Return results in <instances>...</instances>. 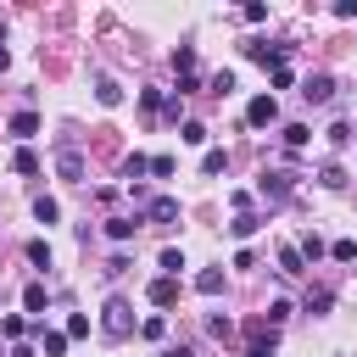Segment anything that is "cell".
<instances>
[{
    "label": "cell",
    "mask_w": 357,
    "mask_h": 357,
    "mask_svg": "<svg viewBox=\"0 0 357 357\" xmlns=\"http://www.w3.org/2000/svg\"><path fill=\"white\" fill-rule=\"evenodd\" d=\"M100 324H106V335H112V340H123V335L134 329V307H128L123 296H112V301H106V318H100Z\"/></svg>",
    "instance_id": "6da1fadb"
},
{
    "label": "cell",
    "mask_w": 357,
    "mask_h": 357,
    "mask_svg": "<svg viewBox=\"0 0 357 357\" xmlns=\"http://www.w3.org/2000/svg\"><path fill=\"white\" fill-rule=\"evenodd\" d=\"M245 56H251V61H262V67H279L290 50H284V45H268V39H251V45H245Z\"/></svg>",
    "instance_id": "7a4b0ae2"
},
{
    "label": "cell",
    "mask_w": 357,
    "mask_h": 357,
    "mask_svg": "<svg viewBox=\"0 0 357 357\" xmlns=\"http://www.w3.org/2000/svg\"><path fill=\"white\" fill-rule=\"evenodd\" d=\"M245 117H251V123H257V128H268V123H273V117H279V100H273V95H257V100H251V106H245Z\"/></svg>",
    "instance_id": "3957f363"
},
{
    "label": "cell",
    "mask_w": 357,
    "mask_h": 357,
    "mask_svg": "<svg viewBox=\"0 0 357 357\" xmlns=\"http://www.w3.org/2000/svg\"><path fill=\"white\" fill-rule=\"evenodd\" d=\"M301 95H307V100H318V106H324V100H329V95H335V78H329V73H312V78H307V84H301Z\"/></svg>",
    "instance_id": "277c9868"
},
{
    "label": "cell",
    "mask_w": 357,
    "mask_h": 357,
    "mask_svg": "<svg viewBox=\"0 0 357 357\" xmlns=\"http://www.w3.org/2000/svg\"><path fill=\"white\" fill-rule=\"evenodd\" d=\"M145 296H151L156 307H173V301H178V279H167V273H162V279H151V290H145Z\"/></svg>",
    "instance_id": "5b68a950"
},
{
    "label": "cell",
    "mask_w": 357,
    "mask_h": 357,
    "mask_svg": "<svg viewBox=\"0 0 357 357\" xmlns=\"http://www.w3.org/2000/svg\"><path fill=\"white\" fill-rule=\"evenodd\" d=\"M95 100H100V106H117V100H123V84H117V78H95Z\"/></svg>",
    "instance_id": "8992f818"
},
{
    "label": "cell",
    "mask_w": 357,
    "mask_h": 357,
    "mask_svg": "<svg viewBox=\"0 0 357 357\" xmlns=\"http://www.w3.org/2000/svg\"><path fill=\"white\" fill-rule=\"evenodd\" d=\"M56 167H61V178H73V184L84 178V156H78V151H61V156H56Z\"/></svg>",
    "instance_id": "52a82bcc"
},
{
    "label": "cell",
    "mask_w": 357,
    "mask_h": 357,
    "mask_svg": "<svg viewBox=\"0 0 357 357\" xmlns=\"http://www.w3.org/2000/svg\"><path fill=\"white\" fill-rule=\"evenodd\" d=\"M151 218H156V223H173V218H178V201H173V195H156V201H151Z\"/></svg>",
    "instance_id": "ba28073f"
},
{
    "label": "cell",
    "mask_w": 357,
    "mask_h": 357,
    "mask_svg": "<svg viewBox=\"0 0 357 357\" xmlns=\"http://www.w3.org/2000/svg\"><path fill=\"white\" fill-rule=\"evenodd\" d=\"M195 290H201V296H218V290H223V273H218V268H201V273H195Z\"/></svg>",
    "instance_id": "9c48e42d"
},
{
    "label": "cell",
    "mask_w": 357,
    "mask_h": 357,
    "mask_svg": "<svg viewBox=\"0 0 357 357\" xmlns=\"http://www.w3.org/2000/svg\"><path fill=\"white\" fill-rule=\"evenodd\" d=\"M33 128H39V112H17V117H11V134H17V139H28Z\"/></svg>",
    "instance_id": "30bf717a"
},
{
    "label": "cell",
    "mask_w": 357,
    "mask_h": 357,
    "mask_svg": "<svg viewBox=\"0 0 357 357\" xmlns=\"http://www.w3.org/2000/svg\"><path fill=\"white\" fill-rule=\"evenodd\" d=\"M318 184H324V190H340V184H346L340 162H324V167H318Z\"/></svg>",
    "instance_id": "8fae6325"
},
{
    "label": "cell",
    "mask_w": 357,
    "mask_h": 357,
    "mask_svg": "<svg viewBox=\"0 0 357 357\" xmlns=\"http://www.w3.org/2000/svg\"><path fill=\"white\" fill-rule=\"evenodd\" d=\"M262 195H290V173H262Z\"/></svg>",
    "instance_id": "7c38bea8"
},
{
    "label": "cell",
    "mask_w": 357,
    "mask_h": 357,
    "mask_svg": "<svg viewBox=\"0 0 357 357\" xmlns=\"http://www.w3.org/2000/svg\"><path fill=\"white\" fill-rule=\"evenodd\" d=\"M134 229H139V218H112V223H106L112 240H134Z\"/></svg>",
    "instance_id": "4fadbf2b"
},
{
    "label": "cell",
    "mask_w": 357,
    "mask_h": 357,
    "mask_svg": "<svg viewBox=\"0 0 357 357\" xmlns=\"http://www.w3.org/2000/svg\"><path fill=\"white\" fill-rule=\"evenodd\" d=\"M45 301H50L45 284H28V290H22V307H28V312H45Z\"/></svg>",
    "instance_id": "5bb4252c"
},
{
    "label": "cell",
    "mask_w": 357,
    "mask_h": 357,
    "mask_svg": "<svg viewBox=\"0 0 357 357\" xmlns=\"http://www.w3.org/2000/svg\"><path fill=\"white\" fill-rule=\"evenodd\" d=\"M39 346H45V357H61V351H67V335H56V329H39Z\"/></svg>",
    "instance_id": "9a60e30c"
},
{
    "label": "cell",
    "mask_w": 357,
    "mask_h": 357,
    "mask_svg": "<svg viewBox=\"0 0 357 357\" xmlns=\"http://www.w3.org/2000/svg\"><path fill=\"white\" fill-rule=\"evenodd\" d=\"M33 218H39V223H56V218H61V206H56L50 195H39V201H33Z\"/></svg>",
    "instance_id": "2e32d148"
},
{
    "label": "cell",
    "mask_w": 357,
    "mask_h": 357,
    "mask_svg": "<svg viewBox=\"0 0 357 357\" xmlns=\"http://www.w3.org/2000/svg\"><path fill=\"white\" fill-rule=\"evenodd\" d=\"M279 273H301V251L296 245H279Z\"/></svg>",
    "instance_id": "e0dca14e"
},
{
    "label": "cell",
    "mask_w": 357,
    "mask_h": 357,
    "mask_svg": "<svg viewBox=\"0 0 357 357\" xmlns=\"http://www.w3.org/2000/svg\"><path fill=\"white\" fill-rule=\"evenodd\" d=\"M11 167H17V173H39V156H33V151H28V145H22V151H17V156H11Z\"/></svg>",
    "instance_id": "ac0fdd59"
},
{
    "label": "cell",
    "mask_w": 357,
    "mask_h": 357,
    "mask_svg": "<svg viewBox=\"0 0 357 357\" xmlns=\"http://www.w3.org/2000/svg\"><path fill=\"white\" fill-rule=\"evenodd\" d=\"M223 167H229V156H223V151H206V156H201V173H206V178H212V173H223Z\"/></svg>",
    "instance_id": "d6986e66"
},
{
    "label": "cell",
    "mask_w": 357,
    "mask_h": 357,
    "mask_svg": "<svg viewBox=\"0 0 357 357\" xmlns=\"http://www.w3.org/2000/svg\"><path fill=\"white\" fill-rule=\"evenodd\" d=\"M178 139H184V145H201V139H206V123H184Z\"/></svg>",
    "instance_id": "ffe728a7"
},
{
    "label": "cell",
    "mask_w": 357,
    "mask_h": 357,
    "mask_svg": "<svg viewBox=\"0 0 357 357\" xmlns=\"http://www.w3.org/2000/svg\"><path fill=\"white\" fill-rule=\"evenodd\" d=\"M251 229H257V218H251V212H240V218H234V223H229V234H234V240H245V234H251Z\"/></svg>",
    "instance_id": "44dd1931"
},
{
    "label": "cell",
    "mask_w": 357,
    "mask_h": 357,
    "mask_svg": "<svg viewBox=\"0 0 357 357\" xmlns=\"http://www.w3.org/2000/svg\"><path fill=\"white\" fill-rule=\"evenodd\" d=\"M28 262H39V268H50V245H45V240H28Z\"/></svg>",
    "instance_id": "7402d4cb"
},
{
    "label": "cell",
    "mask_w": 357,
    "mask_h": 357,
    "mask_svg": "<svg viewBox=\"0 0 357 357\" xmlns=\"http://www.w3.org/2000/svg\"><path fill=\"white\" fill-rule=\"evenodd\" d=\"M162 100H167L162 89H139V106H145V112H162Z\"/></svg>",
    "instance_id": "603a6c76"
},
{
    "label": "cell",
    "mask_w": 357,
    "mask_h": 357,
    "mask_svg": "<svg viewBox=\"0 0 357 357\" xmlns=\"http://www.w3.org/2000/svg\"><path fill=\"white\" fill-rule=\"evenodd\" d=\"M284 145H290V151L307 145V123H290V128H284Z\"/></svg>",
    "instance_id": "cb8c5ba5"
},
{
    "label": "cell",
    "mask_w": 357,
    "mask_h": 357,
    "mask_svg": "<svg viewBox=\"0 0 357 357\" xmlns=\"http://www.w3.org/2000/svg\"><path fill=\"white\" fill-rule=\"evenodd\" d=\"M123 173H128V178H139V173H151V162H145V156H139V151H134V156H128V162H123Z\"/></svg>",
    "instance_id": "d4e9b609"
},
{
    "label": "cell",
    "mask_w": 357,
    "mask_h": 357,
    "mask_svg": "<svg viewBox=\"0 0 357 357\" xmlns=\"http://www.w3.org/2000/svg\"><path fill=\"white\" fill-rule=\"evenodd\" d=\"M307 257H312V262L324 257V240H318V234H307V240H301V262H307Z\"/></svg>",
    "instance_id": "484cf974"
},
{
    "label": "cell",
    "mask_w": 357,
    "mask_h": 357,
    "mask_svg": "<svg viewBox=\"0 0 357 357\" xmlns=\"http://www.w3.org/2000/svg\"><path fill=\"white\" fill-rule=\"evenodd\" d=\"M329 251H335V262H351V257H357V240H335Z\"/></svg>",
    "instance_id": "4316f807"
},
{
    "label": "cell",
    "mask_w": 357,
    "mask_h": 357,
    "mask_svg": "<svg viewBox=\"0 0 357 357\" xmlns=\"http://www.w3.org/2000/svg\"><path fill=\"white\" fill-rule=\"evenodd\" d=\"M162 268H167V279H173V273L184 268V251H173V245H167V251H162Z\"/></svg>",
    "instance_id": "83f0119b"
},
{
    "label": "cell",
    "mask_w": 357,
    "mask_h": 357,
    "mask_svg": "<svg viewBox=\"0 0 357 357\" xmlns=\"http://www.w3.org/2000/svg\"><path fill=\"white\" fill-rule=\"evenodd\" d=\"M0 335H11V340H17V335H28V324L11 312V318H0Z\"/></svg>",
    "instance_id": "f1b7e54d"
},
{
    "label": "cell",
    "mask_w": 357,
    "mask_h": 357,
    "mask_svg": "<svg viewBox=\"0 0 357 357\" xmlns=\"http://www.w3.org/2000/svg\"><path fill=\"white\" fill-rule=\"evenodd\" d=\"M67 335H73V340H84V335H89V318H84V312H73V318H67Z\"/></svg>",
    "instance_id": "f546056e"
},
{
    "label": "cell",
    "mask_w": 357,
    "mask_h": 357,
    "mask_svg": "<svg viewBox=\"0 0 357 357\" xmlns=\"http://www.w3.org/2000/svg\"><path fill=\"white\" fill-rule=\"evenodd\" d=\"M234 89V73H212V95H229Z\"/></svg>",
    "instance_id": "4dcf8cb0"
},
{
    "label": "cell",
    "mask_w": 357,
    "mask_h": 357,
    "mask_svg": "<svg viewBox=\"0 0 357 357\" xmlns=\"http://www.w3.org/2000/svg\"><path fill=\"white\" fill-rule=\"evenodd\" d=\"M307 312H329V290H312L307 296Z\"/></svg>",
    "instance_id": "1f68e13d"
},
{
    "label": "cell",
    "mask_w": 357,
    "mask_h": 357,
    "mask_svg": "<svg viewBox=\"0 0 357 357\" xmlns=\"http://www.w3.org/2000/svg\"><path fill=\"white\" fill-rule=\"evenodd\" d=\"M335 17H340V22H351V17H357V0H340V6H335Z\"/></svg>",
    "instance_id": "d6a6232c"
},
{
    "label": "cell",
    "mask_w": 357,
    "mask_h": 357,
    "mask_svg": "<svg viewBox=\"0 0 357 357\" xmlns=\"http://www.w3.org/2000/svg\"><path fill=\"white\" fill-rule=\"evenodd\" d=\"M245 357H273V346H262V340H257V346H251Z\"/></svg>",
    "instance_id": "836d02e7"
},
{
    "label": "cell",
    "mask_w": 357,
    "mask_h": 357,
    "mask_svg": "<svg viewBox=\"0 0 357 357\" xmlns=\"http://www.w3.org/2000/svg\"><path fill=\"white\" fill-rule=\"evenodd\" d=\"M6 67H11V50H6V45H0V73H6Z\"/></svg>",
    "instance_id": "e575fe53"
},
{
    "label": "cell",
    "mask_w": 357,
    "mask_h": 357,
    "mask_svg": "<svg viewBox=\"0 0 357 357\" xmlns=\"http://www.w3.org/2000/svg\"><path fill=\"white\" fill-rule=\"evenodd\" d=\"M162 357H190V351H184V346H173V351H162Z\"/></svg>",
    "instance_id": "d590c367"
}]
</instances>
